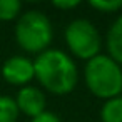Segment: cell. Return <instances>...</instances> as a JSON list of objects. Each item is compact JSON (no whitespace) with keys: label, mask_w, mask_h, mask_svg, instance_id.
Segmentation results:
<instances>
[{"label":"cell","mask_w":122,"mask_h":122,"mask_svg":"<svg viewBox=\"0 0 122 122\" xmlns=\"http://www.w3.org/2000/svg\"><path fill=\"white\" fill-rule=\"evenodd\" d=\"M35 80L54 95H67L79 84V69L72 55L60 49H47L34 59Z\"/></svg>","instance_id":"cell-1"},{"label":"cell","mask_w":122,"mask_h":122,"mask_svg":"<svg viewBox=\"0 0 122 122\" xmlns=\"http://www.w3.org/2000/svg\"><path fill=\"white\" fill-rule=\"evenodd\" d=\"M84 82L89 92L102 100L122 95V65L107 54H100L84 67Z\"/></svg>","instance_id":"cell-2"},{"label":"cell","mask_w":122,"mask_h":122,"mask_svg":"<svg viewBox=\"0 0 122 122\" xmlns=\"http://www.w3.org/2000/svg\"><path fill=\"white\" fill-rule=\"evenodd\" d=\"M14 35L17 45L27 54H42L50 49L54 39V27L50 19L40 10H27L22 12L15 20Z\"/></svg>","instance_id":"cell-3"},{"label":"cell","mask_w":122,"mask_h":122,"mask_svg":"<svg viewBox=\"0 0 122 122\" xmlns=\"http://www.w3.org/2000/svg\"><path fill=\"white\" fill-rule=\"evenodd\" d=\"M65 45L75 59L89 62L90 59L100 55L102 37L95 25L87 19H74L67 24L64 30Z\"/></svg>","instance_id":"cell-4"},{"label":"cell","mask_w":122,"mask_h":122,"mask_svg":"<svg viewBox=\"0 0 122 122\" xmlns=\"http://www.w3.org/2000/svg\"><path fill=\"white\" fill-rule=\"evenodd\" d=\"M2 77L7 84L15 87H27L35 79L34 60L27 55H12L2 65Z\"/></svg>","instance_id":"cell-5"},{"label":"cell","mask_w":122,"mask_h":122,"mask_svg":"<svg viewBox=\"0 0 122 122\" xmlns=\"http://www.w3.org/2000/svg\"><path fill=\"white\" fill-rule=\"evenodd\" d=\"M15 102H17L20 114H24L30 119H34L47 110L45 109V105H47L45 94L40 87H35V85H27V87L19 89V92L15 95Z\"/></svg>","instance_id":"cell-6"},{"label":"cell","mask_w":122,"mask_h":122,"mask_svg":"<svg viewBox=\"0 0 122 122\" xmlns=\"http://www.w3.org/2000/svg\"><path fill=\"white\" fill-rule=\"evenodd\" d=\"M105 49L107 55L114 59L119 65H122V15H119L107 30Z\"/></svg>","instance_id":"cell-7"},{"label":"cell","mask_w":122,"mask_h":122,"mask_svg":"<svg viewBox=\"0 0 122 122\" xmlns=\"http://www.w3.org/2000/svg\"><path fill=\"white\" fill-rule=\"evenodd\" d=\"M102 122H122V95L104 100L100 107Z\"/></svg>","instance_id":"cell-8"},{"label":"cell","mask_w":122,"mask_h":122,"mask_svg":"<svg viewBox=\"0 0 122 122\" xmlns=\"http://www.w3.org/2000/svg\"><path fill=\"white\" fill-rule=\"evenodd\" d=\"M20 110L17 107L15 97L0 95V122H17Z\"/></svg>","instance_id":"cell-9"},{"label":"cell","mask_w":122,"mask_h":122,"mask_svg":"<svg viewBox=\"0 0 122 122\" xmlns=\"http://www.w3.org/2000/svg\"><path fill=\"white\" fill-rule=\"evenodd\" d=\"M22 14V4L19 0H0V22L17 20Z\"/></svg>","instance_id":"cell-10"},{"label":"cell","mask_w":122,"mask_h":122,"mask_svg":"<svg viewBox=\"0 0 122 122\" xmlns=\"http://www.w3.org/2000/svg\"><path fill=\"white\" fill-rule=\"evenodd\" d=\"M89 5L100 14H117L122 10V0H90Z\"/></svg>","instance_id":"cell-11"},{"label":"cell","mask_w":122,"mask_h":122,"mask_svg":"<svg viewBox=\"0 0 122 122\" xmlns=\"http://www.w3.org/2000/svg\"><path fill=\"white\" fill-rule=\"evenodd\" d=\"M80 5L79 0H52V7L57 10H74Z\"/></svg>","instance_id":"cell-12"},{"label":"cell","mask_w":122,"mask_h":122,"mask_svg":"<svg viewBox=\"0 0 122 122\" xmlns=\"http://www.w3.org/2000/svg\"><path fill=\"white\" fill-rule=\"evenodd\" d=\"M30 122H62V119L55 114V112H50V110H45L44 114L34 117Z\"/></svg>","instance_id":"cell-13"}]
</instances>
